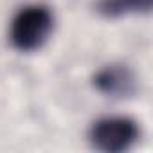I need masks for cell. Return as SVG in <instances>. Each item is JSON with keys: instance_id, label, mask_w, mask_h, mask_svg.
<instances>
[{"instance_id": "obj_1", "label": "cell", "mask_w": 153, "mask_h": 153, "mask_svg": "<svg viewBox=\"0 0 153 153\" xmlns=\"http://www.w3.org/2000/svg\"><path fill=\"white\" fill-rule=\"evenodd\" d=\"M54 27V18L45 6L24 7L11 22V43L22 52H33L43 47Z\"/></svg>"}, {"instance_id": "obj_2", "label": "cell", "mask_w": 153, "mask_h": 153, "mask_svg": "<svg viewBox=\"0 0 153 153\" xmlns=\"http://www.w3.org/2000/svg\"><path fill=\"white\" fill-rule=\"evenodd\" d=\"M139 139V126L130 117H105L90 128V142L105 153H121Z\"/></svg>"}, {"instance_id": "obj_3", "label": "cell", "mask_w": 153, "mask_h": 153, "mask_svg": "<svg viewBox=\"0 0 153 153\" xmlns=\"http://www.w3.org/2000/svg\"><path fill=\"white\" fill-rule=\"evenodd\" d=\"M94 87L101 94L110 97H130L135 94L137 81L130 67L121 63H112L96 72Z\"/></svg>"}, {"instance_id": "obj_4", "label": "cell", "mask_w": 153, "mask_h": 153, "mask_svg": "<svg viewBox=\"0 0 153 153\" xmlns=\"http://www.w3.org/2000/svg\"><path fill=\"white\" fill-rule=\"evenodd\" d=\"M94 7L105 18H119L135 13H149L151 0H96Z\"/></svg>"}]
</instances>
